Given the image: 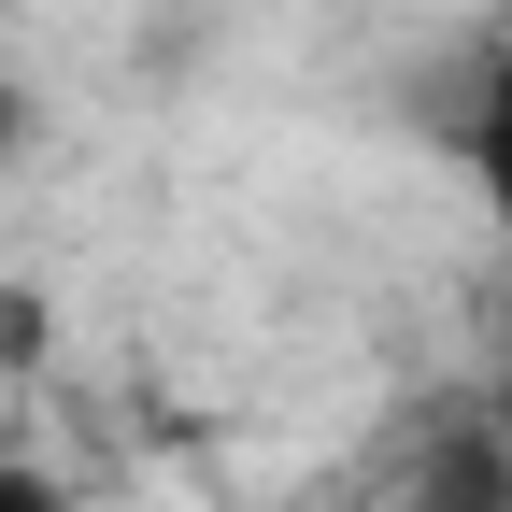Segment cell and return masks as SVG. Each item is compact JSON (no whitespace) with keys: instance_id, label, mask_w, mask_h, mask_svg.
<instances>
[{"instance_id":"cell-1","label":"cell","mask_w":512,"mask_h":512,"mask_svg":"<svg viewBox=\"0 0 512 512\" xmlns=\"http://www.w3.org/2000/svg\"><path fill=\"white\" fill-rule=\"evenodd\" d=\"M456 171H470L484 242H498V285H512V43L484 57V86H470V114H456Z\"/></svg>"},{"instance_id":"cell-2","label":"cell","mask_w":512,"mask_h":512,"mask_svg":"<svg viewBox=\"0 0 512 512\" xmlns=\"http://www.w3.org/2000/svg\"><path fill=\"white\" fill-rule=\"evenodd\" d=\"M0 512H72V484L29 470V456H0Z\"/></svg>"},{"instance_id":"cell-3","label":"cell","mask_w":512,"mask_h":512,"mask_svg":"<svg viewBox=\"0 0 512 512\" xmlns=\"http://www.w3.org/2000/svg\"><path fill=\"white\" fill-rule=\"evenodd\" d=\"M15 143H29V86L0 72V157H15Z\"/></svg>"}]
</instances>
